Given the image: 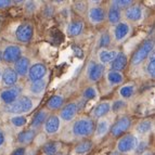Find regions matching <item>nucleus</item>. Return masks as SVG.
Wrapping results in <instances>:
<instances>
[{
  "label": "nucleus",
  "mask_w": 155,
  "mask_h": 155,
  "mask_svg": "<svg viewBox=\"0 0 155 155\" xmlns=\"http://www.w3.org/2000/svg\"><path fill=\"white\" fill-rule=\"evenodd\" d=\"M131 126V119L126 115L120 116L116 122L114 123L110 128V132L114 138L122 137L123 134H126V131Z\"/></svg>",
  "instance_id": "obj_5"
},
{
  "label": "nucleus",
  "mask_w": 155,
  "mask_h": 155,
  "mask_svg": "<svg viewBox=\"0 0 155 155\" xmlns=\"http://www.w3.org/2000/svg\"><path fill=\"white\" fill-rule=\"evenodd\" d=\"M47 75V66L42 63H35L29 67L27 76L28 79L33 81H37V80H41Z\"/></svg>",
  "instance_id": "obj_12"
},
{
  "label": "nucleus",
  "mask_w": 155,
  "mask_h": 155,
  "mask_svg": "<svg viewBox=\"0 0 155 155\" xmlns=\"http://www.w3.org/2000/svg\"><path fill=\"white\" fill-rule=\"evenodd\" d=\"M147 149H149V141L147 140H141L138 142V145L134 149V154L136 155H142L144 152H147Z\"/></svg>",
  "instance_id": "obj_36"
},
{
  "label": "nucleus",
  "mask_w": 155,
  "mask_h": 155,
  "mask_svg": "<svg viewBox=\"0 0 155 155\" xmlns=\"http://www.w3.org/2000/svg\"><path fill=\"white\" fill-rule=\"evenodd\" d=\"M25 8L28 11H35L37 8L36 2H34V1H27V2H25Z\"/></svg>",
  "instance_id": "obj_41"
},
{
  "label": "nucleus",
  "mask_w": 155,
  "mask_h": 155,
  "mask_svg": "<svg viewBox=\"0 0 155 155\" xmlns=\"http://www.w3.org/2000/svg\"><path fill=\"white\" fill-rule=\"evenodd\" d=\"M29 67H31V62H29L28 58L21 57L15 63H14V68H13V70H14V72L16 73L18 76L24 77V76L27 75Z\"/></svg>",
  "instance_id": "obj_17"
},
{
  "label": "nucleus",
  "mask_w": 155,
  "mask_h": 155,
  "mask_svg": "<svg viewBox=\"0 0 155 155\" xmlns=\"http://www.w3.org/2000/svg\"><path fill=\"white\" fill-rule=\"evenodd\" d=\"M5 134H3L2 130H0V147H1L3 144H5Z\"/></svg>",
  "instance_id": "obj_44"
},
{
  "label": "nucleus",
  "mask_w": 155,
  "mask_h": 155,
  "mask_svg": "<svg viewBox=\"0 0 155 155\" xmlns=\"http://www.w3.org/2000/svg\"><path fill=\"white\" fill-rule=\"evenodd\" d=\"M78 111H79V110H78V106L76 102L67 103L66 105L63 106L62 109H61V111H60L59 118L62 119L63 122H65V123H70L76 117Z\"/></svg>",
  "instance_id": "obj_10"
},
{
  "label": "nucleus",
  "mask_w": 155,
  "mask_h": 155,
  "mask_svg": "<svg viewBox=\"0 0 155 155\" xmlns=\"http://www.w3.org/2000/svg\"><path fill=\"white\" fill-rule=\"evenodd\" d=\"M22 88L18 86L10 87V88H5L0 92V100L2 101L5 105L13 103L15 100H18L21 97Z\"/></svg>",
  "instance_id": "obj_7"
},
{
  "label": "nucleus",
  "mask_w": 155,
  "mask_h": 155,
  "mask_svg": "<svg viewBox=\"0 0 155 155\" xmlns=\"http://www.w3.org/2000/svg\"><path fill=\"white\" fill-rule=\"evenodd\" d=\"M18 80V76L16 75V73L11 67H5V70L2 71V73H1V83L7 88L16 86Z\"/></svg>",
  "instance_id": "obj_15"
},
{
  "label": "nucleus",
  "mask_w": 155,
  "mask_h": 155,
  "mask_svg": "<svg viewBox=\"0 0 155 155\" xmlns=\"http://www.w3.org/2000/svg\"><path fill=\"white\" fill-rule=\"evenodd\" d=\"M93 147V143L91 140H84L76 144L74 147V153L76 155H86L88 154Z\"/></svg>",
  "instance_id": "obj_25"
},
{
  "label": "nucleus",
  "mask_w": 155,
  "mask_h": 155,
  "mask_svg": "<svg viewBox=\"0 0 155 155\" xmlns=\"http://www.w3.org/2000/svg\"><path fill=\"white\" fill-rule=\"evenodd\" d=\"M94 122L90 117H80L73 124L72 132L77 138H87L94 131Z\"/></svg>",
  "instance_id": "obj_2"
},
{
  "label": "nucleus",
  "mask_w": 155,
  "mask_h": 155,
  "mask_svg": "<svg viewBox=\"0 0 155 155\" xmlns=\"http://www.w3.org/2000/svg\"><path fill=\"white\" fill-rule=\"evenodd\" d=\"M153 129V123L150 119H144V120H141L136 125V131L139 134H150Z\"/></svg>",
  "instance_id": "obj_29"
},
{
  "label": "nucleus",
  "mask_w": 155,
  "mask_h": 155,
  "mask_svg": "<svg viewBox=\"0 0 155 155\" xmlns=\"http://www.w3.org/2000/svg\"><path fill=\"white\" fill-rule=\"evenodd\" d=\"M26 154V149L24 147H20L18 149L13 151L12 155H25Z\"/></svg>",
  "instance_id": "obj_43"
},
{
  "label": "nucleus",
  "mask_w": 155,
  "mask_h": 155,
  "mask_svg": "<svg viewBox=\"0 0 155 155\" xmlns=\"http://www.w3.org/2000/svg\"><path fill=\"white\" fill-rule=\"evenodd\" d=\"M34 35V26L31 23H23L18 26L15 31V37L20 42H26L31 41V37Z\"/></svg>",
  "instance_id": "obj_9"
},
{
  "label": "nucleus",
  "mask_w": 155,
  "mask_h": 155,
  "mask_svg": "<svg viewBox=\"0 0 155 155\" xmlns=\"http://www.w3.org/2000/svg\"><path fill=\"white\" fill-rule=\"evenodd\" d=\"M132 5H134V1H131V0H115V1H112V5L118 8L120 11L124 10V9L126 10L128 7Z\"/></svg>",
  "instance_id": "obj_37"
},
{
  "label": "nucleus",
  "mask_w": 155,
  "mask_h": 155,
  "mask_svg": "<svg viewBox=\"0 0 155 155\" xmlns=\"http://www.w3.org/2000/svg\"><path fill=\"white\" fill-rule=\"evenodd\" d=\"M127 64H128V58H127L126 53L124 52H118L116 58L113 60V62L111 63V71H115V72H120L126 68Z\"/></svg>",
  "instance_id": "obj_18"
},
{
  "label": "nucleus",
  "mask_w": 155,
  "mask_h": 155,
  "mask_svg": "<svg viewBox=\"0 0 155 155\" xmlns=\"http://www.w3.org/2000/svg\"><path fill=\"white\" fill-rule=\"evenodd\" d=\"M0 79H1V71H0Z\"/></svg>",
  "instance_id": "obj_48"
},
{
  "label": "nucleus",
  "mask_w": 155,
  "mask_h": 155,
  "mask_svg": "<svg viewBox=\"0 0 155 155\" xmlns=\"http://www.w3.org/2000/svg\"><path fill=\"white\" fill-rule=\"evenodd\" d=\"M111 111V103L107 101L101 102V103L97 104V106L92 111V117L97 119H101L102 117L106 116Z\"/></svg>",
  "instance_id": "obj_21"
},
{
  "label": "nucleus",
  "mask_w": 155,
  "mask_h": 155,
  "mask_svg": "<svg viewBox=\"0 0 155 155\" xmlns=\"http://www.w3.org/2000/svg\"><path fill=\"white\" fill-rule=\"evenodd\" d=\"M110 128H111V124H110L109 119L101 118V119H99L97 125L94 126V131H93V134H94L96 138L101 139V138H103L104 136L110 131Z\"/></svg>",
  "instance_id": "obj_19"
},
{
  "label": "nucleus",
  "mask_w": 155,
  "mask_h": 155,
  "mask_svg": "<svg viewBox=\"0 0 155 155\" xmlns=\"http://www.w3.org/2000/svg\"><path fill=\"white\" fill-rule=\"evenodd\" d=\"M63 103H64V98L60 94H54L48 100L47 102V107L50 111H54V110H59L62 107Z\"/></svg>",
  "instance_id": "obj_30"
},
{
  "label": "nucleus",
  "mask_w": 155,
  "mask_h": 155,
  "mask_svg": "<svg viewBox=\"0 0 155 155\" xmlns=\"http://www.w3.org/2000/svg\"><path fill=\"white\" fill-rule=\"evenodd\" d=\"M88 20L92 24H101L105 21L106 18V12L102 7L100 5H94V7H90L88 10Z\"/></svg>",
  "instance_id": "obj_14"
},
{
  "label": "nucleus",
  "mask_w": 155,
  "mask_h": 155,
  "mask_svg": "<svg viewBox=\"0 0 155 155\" xmlns=\"http://www.w3.org/2000/svg\"><path fill=\"white\" fill-rule=\"evenodd\" d=\"M0 61H1V52H0Z\"/></svg>",
  "instance_id": "obj_49"
},
{
  "label": "nucleus",
  "mask_w": 155,
  "mask_h": 155,
  "mask_svg": "<svg viewBox=\"0 0 155 155\" xmlns=\"http://www.w3.org/2000/svg\"><path fill=\"white\" fill-rule=\"evenodd\" d=\"M106 79L110 86H118L124 83V75L120 72H115V71H110L106 74Z\"/></svg>",
  "instance_id": "obj_28"
},
{
  "label": "nucleus",
  "mask_w": 155,
  "mask_h": 155,
  "mask_svg": "<svg viewBox=\"0 0 155 155\" xmlns=\"http://www.w3.org/2000/svg\"><path fill=\"white\" fill-rule=\"evenodd\" d=\"M72 48H73V51H74V54H75L77 58H80V59H81V58L84 57L83 50L80 49L79 47H77V46H73Z\"/></svg>",
  "instance_id": "obj_40"
},
{
  "label": "nucleus",
  "mask_w": 155,
  "mask_h": 155,
  "mask_svg": "<svg viewBox=\"0 0 155 155\" xmlns=\"http://www.w3.org/2000/svg\"><path fill=\"white\" fill-rule=\"evenodd\" d=\"M134 92H136V86H134V84H132V83L122 86L118 90L119 96H120V98H122L123 100L130 99L134 94Z\"/></svg>",
  "instance_id": "obj_31"
},
{
  "label": "nucleus",
  "mask_w": 155,
  "mask_h": 155,
  "mask_svg": "<svg viewBox=\"0 0 155 155\" xmlns=\"http://www.w3.org/2000/svg\"><path fill=\"white\" fill-rule=\"evenodd\" d=\"M145 71H147V74L150 76L151 78H154L155 76V58L154 55L151 57V59L149 60L147 66H145Z\"/></svg>",
  "instance_id": "obj_38"
},
{
  "label": "nucleus",
  "mask_w": 155,
  "mask_h": 155,
  "mask_svg": "<svg viewBox=\"0 0 155 155\" xmlns=\"http://www.w3.org/2000/svg\"><path fill=\"white\" fill-rule=\"evenodd\" d=\"M142 155H154V154H153V152H152V151H149V150H147V152H144Z\"/></svg>",
  "instance_id": "obj_46"
},
{
  "label": "nucleus",
  "mask_w": 155,
  "mask_h": 155,
  "mask_svg": "<svg viewBox=\"0 0 155 155\" xmlns=\"http://www.w3.org/2000/svg\"><path fill=\"white\" fill-rule=\"evenodd\" d=\"M127 107V102L123 99L119 100H115L113 103L111 104V111H113L114 113H120Z\"/></svg>",
  "instance_id": "obj_34"
},
{
  "label": "nucleus",
  "mask_w": 155,
  "mask_h": 155,
  "mask_svg": "<svg viewBox=\"0 0 155 155\" xmlns=\"http://www.w3.org/2000/svg\"><path fill=\"white\" fill-rule=\"evenodd\" d=\"M154 49V41L153 39L147 38L141 44V46L138 48L131 58V65L132 66H139L141 65L145 60L149 58V55L152 53Z\"/></svg>",
  "instance_id": "obj_3"
},
{
  "label": "nucleus",
  "mask_w": 155,
  "mask_h": 155,
  "mask_svg": "<svg viewBox=\"0 0 155 155\" xmlns=\"http://www.w3.org/2000/svg\"><path fill=\"white\" fill-rule=\"evenodd\" d=\"M139 142V139H138L137 136H134L132 134H124L119 138V140L117 141L116 147L119 153L122 154H128V153H131L134 151L136 147L138 145Z\"/></svg>",
  "instance_id": "obj_4"
},
{
  "label": "nucleus",
  "mask_w": 155,
  "mask_h": 155,
  "mask_svg": "<svg viewBox=\"0 0 155 155\" xmlns=\"http://www.w3.org/2000/svg\"><path fill=\"white\" fill-rule=\"evenodd\" d=\"M104 71H105V67L104 65L100 64V63L97 62H90L87 67V76H88V79L92 83H96L98 80H100L102 78L104 74Z\"/></svg>",
  "instance_id": "obj_11"
},
{
  "label": "nucleus",
  "mask_w": 155,
  "mask_h": 155,
  "mask_svg": "<svg viewBox=\"0 0 155 155\" xmlns=\"http://www.w3.org/2000/svg\"><path fill=\"white\" fill-rule=\"evenodd\" d=\"M22 57V48L18 45H9L3 49L1 59L7 63H15Z\"/></svg>",
  "instance_id": "obj_6"
},
{
  "label": "nucleus",
  "mask_w": 155,
  "mask_h": 155,
  "mask_svg": "<svg viewBox=\"0 0 155 155\" xmlns=\"http://www.w3.org/2000/svg\"><path fill=\"white\" fill-rule=\"evenodd\" d=\"M118 51L117 50H109V49H101L99 51V61H100V64L105 65L109 64V63L113 62V60L116 58Z\"/></svg>",
  "instance_id": "obj_22"
},
{
  "label": "nucleus",
  "mask_w": 155,
  "mask_h": 155,
  "mask_svg": "<svg viewBox=\"0 0 155 155\" xmlns=\"http://www.w3.org/2000/svg\"><path fill=\"white\" fill-rule=\"evenodd\" d=\"M84 27H85L84 22L80 21V20H76V21L71 22V23L67 25L66 31H67V34H68V36L76 37V36H79L80 34L83 33Z\"/></svg>",
  "instance_id": "obj_23"
},
{
  "label": "nucleus",
  "mask_w": 155,
  "mask_h": 155,
  "mask_svg": "<svg viewBox=\"0 0 155 155\" xmlns=\"http://www.w3.org/2000/svg\"><path fill=\"white\" fill-rule=\"evenodd\" d=\"M34 109V101L27 96H21L13 103L5 106V111L9 114L23 115Z\"/></svg>",
  "instance_id": "obj_1"
},
{
  "label": "nucleus",
  "mask_w": 155,
  "mask_h": 155,
  "mask_svg": "<svg viewBox=\"0 0 155 155\" xmlns=\"http://www.w3.org/2000/svg\"><path fill=\"white\" fill-rule=\"evenodd\" d=\"M110 155H124V154L119 153L118 151H113V152H111V154H110Z\"/></svg>",
  "instance_id": "obj_45"
},
{
  "label": "nucleus",
  "mask_w": 155,
  "mask_h": 155,
  "mask_svg": "<svg viewBox=\"0 0 155 155\" xmlns=\"http://www.w3.org/2000/svg\"><path fill=\"white\" fill-rule=\"evenodd\" d=\"M130 31H131L130 24L126 21H120L118 24L115 25V27L113 29V37L115 39V41L117 42L124 41L125 39L129 36Z\"/></svg>",
  "instance_id": "obj_8"
},
{
  "label": "nucleus",
  "mask_w": 155,
  "mask_h": 155,
  "mask_svg": "<svg viewBox=\"0 0 155 155\" xmlns=\"http://www.w3.org/2000/svg\"><path fill=\"white\" fill-rule=\"evenodd\" d=\"M54 155H66V153H64V152H58L57 154H54Z\"/></svg>",
  "instance_id": "obj_47"
},
{
  "label": "nucleus",
  "mask_w": 155,
  "mask_h": 155,
  "mask_svg": "<svg viewBox=\"0 0 155 155\" xmlns=\"http://www.w3.org/2000/svg\"><path fill=\"white\" fill-rule=\"evenodd\" d=\"M111 36H110L109 33H103L101 35L100 40H99V47L100 48H107V47L111 45Z\"/></svg>",
  "instance_id": "obj_39"
},
{
  "label": "nucleus",
  "mask_w": 155,
  "mask_h": 155,
  "mask_svg": "<svg viewBox=\"0 0 155 155\" xmlns=\"http://www.w3.org/2000/svg\"><path fill=\"white\" fill-rule=\"evenodd\" d=\"M61 149V143L58 141H49L44 144L42 147V153L45 155H54L58 152H60Z\"/></svg>",
  "instance_id": "obj_32"
},
{
  "label": "nucleus",
  "mask_w": 155,
  "mask_h": 155,
  "mask_svg": "<svg viewBox=\"0 0 155 155\" xmlns=\"http://www.w3.org/2000/svg\"><path fill=\"white\" fill-rule=\"evenodd\" d=\"M13 5V1L10 0H0V9H5Z\"/></svg>",
  "instance_id": "obj_42"
},
{
  "label": "nucleus",
  "mask_w": 155,
  "mask_h": 155,
  "mask_svg": "<svg viewBox=\"0 0 155 155\" xmlns=\"http://www.w3.org/2000/svg\"><path fill=\"white\" fill-rule=\"evenodd\" d=\"M61 128V119L58 115H50L44 124L45 132L48 134H55Z\"/></svg>",
  "instance_id": "obj_16"
},
{
  "label": "nucleus",
  "mask_w": 155,
  "mask_h": 155,
  "mask_svg": "<svg viewBox=\"0 0 155 155\" xmlns=\"http://www.w3.org/2000/svg\"><path fill=\"white\" fill-rule=\"evenodd\" d=\"M106 15H107V21L111 25H116L120 22V18H122V11L119 10L118 8L116 7H114V5H111L106 13Z\"/></svg>",
  "instance_id": "obj_26"
},
{
  "label": "nucleus",
  "mask_w": 155,
  "mask_h": 155,
  "mask_svg": "<svg viewBox=\"0 0 155 155\" xmlns=\"http://www.w3.org/2000/svg\"><path fill=\"white\" fill-rule=\"evenodd\" d=\"M10 123L16 128H20V127H24L27 124V118L24 115H14L10 118Z\"/></svg>",
  "instance_id": "obj_33"
},
{
  "label": "nucleus",
  "mask_w": 155,
  "mask_h": 155,
  "mask_svg": "<svg viewBox=\"0 0 155 155\" xmlns=\"http://www.w3.org/2000/svg\"><path fill=\"white\" fill-rule=\"evenodd\" d=\"M48 112L45 111V110H41V111L37 112L36 114H35V116L33 117V119H31V129H38L39 127L44 126L45 122L47 120V118H48Z\"/></svg>",
  "instance_id": "obj_24"
},
{
  "label": "nucleus",
  "mask_w": 155,
  "mask_h": 155,
  "mask_svg": "<svg viewBox=\"0 0 155 155\" xmlns=\"http://www.w3.org/2000/svg\"><path fill=\"white\" fill-rule=\"evenodd\" d=\"M124 15L127 21L132 22V23H138L143 18V9L139 5H132L125 10Z\"/></svg>",
  "instance_id": "obj_13"
},
{
  "label": "nucleus",
  "mask_w": 155,
  "mask_h": 155,
  "mask_svg": "<svg viewBox=\"0 0 155 155\" xmlns=\"http://www.w3.org/2000/svg\"><path fill=\"white\" fill-rule=\"evenodd\" d=\"M97 96H98V91L93 86H89L83 91V97L85 100H93L97 98Z\"/></svg>",
  "instance_id": "obj_35"
},
{
  "label": "nucleus",
  "mask_w": 155,
  "mask_h": 155,
  "mask_svg": "<svg viewBox=\"0 0 155 155\" xmlns=\"http://www.w3.org/2000/svg\"><path fill=\"white\" fill-rule=\"evenodd\" d=\"M35 137H36V130L29 128L20 132L16 137V141L22 145H27L33 142Z\"/></svg>",
  "instance_id": "obj_20"
},
{
  "label": "nucleus",
  "mask_w": 155,
  "mask_h": 155,
  "mask_svg": "<svg viewBox=\"0 0 155 155\" xmlns=\"http://www.w3.org/2000/svg\"><path fill=\"white\" fill-rule=\"evenodd\" d=\"M46 87H47V83L45 79L41 80H37V81H33L31 83V86H29V91H31V94L36 97L39 96H42L46 90Z\"/></svg>",
  "instance_id": "obj_27"
}]
</instances>
